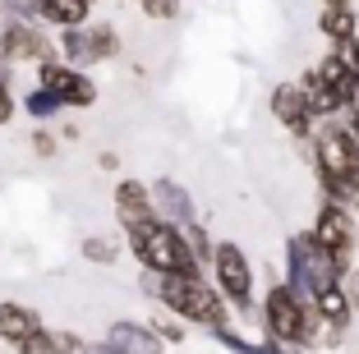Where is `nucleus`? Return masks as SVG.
I'll list each match as a JSON object with an SVG mask.
<instances>
[{
  "label": "nucleus",
  "mask_w": 359,
  "mask_h": 354,
  "mask_svg": "<svg viewBox=\"0 0 359 354\" xmlns=\"http://www.w3.org/2000/svg\"><path fill=\"white\" fill-rule=\"evenodd\" d=\"M83 354H116L106 341H83Z\"/></svg>",
  "instance_id": "28"
},
{
  "label": "nucleus",
  "mask_w": 359,
  "mask_h": 354,
  "mask_svg": "<svg viewBox=\"0 0 359 354\" xmlns=\"http://www.w3.org/2000/svg\"><path fill=\"white\" fill-rule=\"evenodd\" d=\"M318 32H323L332 46L359 37V14H355V5H323V10H318Z\"/></svg>",
  "instance_id": "16"
},
{
  "label": "nucleus",
  "mask_w": 359,
  "mask_h": 354,
  "mask_svg": "<svg viewBox=\"0 0 359 354\" xmlns=\"http://www.w3.org/2000/svg\"><path fill=\"white\" fill-rule=\"evenodd\" d=\"M272 115H276V125L285 129V134H295V138H313V111H309V97L299 83H276L272 88Z\"/></svg>",
  "instance_id": "10"
},
{
  "label": "nucleus",
  "mask_w": 359,
  "mask_h": 354,
  "mask_svg": "<svg viewBox=\"0 0 359 354\" xmlns=\"http://www.w3.org/2000/svg\"><path fill=\"white\" fill-rule=\"evenodd\" d=\"M337 285H341V294H346V304H350V313H359V267H350V271H341V276H337Z\"/></svg>",
  "instance_id": "25"
},
{
  "label": "nucleus",
  "mask_w": 359,
  "mask_h": 354,
  "mask_svg": "<svg viewBox=\"0 0 359 354\" xmlns=\"http://www.w3.org/2000/svg\"><path fill=\"white\" fill-rule=\"evenodd\" d=\"M148 332L157 336V341H170V345H180V341H184V332H189V327H184V322H180V318H170V313L161 308L157 318H152V322H148Z\"/></svg>",
  "instance_id": "22"
},
{
  "label": "nucleus",
  "mask_w": 359,
  "mask_h": 354,
  "mask_svg": "<svg viewBox=\"0 0 359 354\" xmlns=\"http://www.w3.org/2000/svg\"><path fill=\"white\" fill-rule=\"evenodd\" d=\"M97 166H102V170H120V156L116 152H102V156H97Z\"/></svg>",
  "instance_id": "29"
},
{
  "label": "nucleus",
  "mask_w": 359,
  "mask_h": 354,
  "mask_svg": "<svg viewBox=\"0 0 359 354\" xmlns=\"http://www.w3.org/2000/svg\"><path fill=\"white\" fill-rule=\"evenodd\" d=\"M116 354H166V345L148 332V322H129V318H116L102 336Z\"/></svg>",
  "instance_id": "14"
},
{
  "label": "nucleus",
  "mask_w": 359,
  "mask_h": 354,
  "mask_svg": "<svg viewBox=\"0 0 359 354\" xmlns=\"http://www.w3.org/2000/svg\"><path fill=\"white\" fill-rule=\"evenodd\" d=\"M111 203H116V221H120L125 235H134V230H143L148 221H157L152 198H148V184H143V179H120L116 193H111Z\"/></svg>",
  "instance_id": "12"
},
{
  "label": "nucleus",
  "mask_w": 359,
  "mask_h": 354,
  "mask_svg": "<svg viewBox=\"0 0 359 354\" xmlns=\"http://www.w3.org/2000/svg\"><path fill=\"white\" fill-rule=\"evenodd\" d=\"M14 111H19V102H14V93H10V83H0V129L14 120Z\"/></svg>",
  "instance_id": "26"
},
{
  "label": "nucleus",
  "mask_w": 359,
  "mask_h": 354,
  "mask_svg": "<svg viewBox=\"0 0 359 354\" xmlns=\"http://www.w3.org/2000/svg\"><path fill=\"white\" fill-rule=\"evenodd\" d=\"M79 253H83L93 267H116V258H120V244L111 240V235H88L83 244H79Z\"/></svg>",
  "instance_id": "19"
},
{
  "label": "nucleus",
  "mask_w": 359,
  "mask_h": 354,
  "mask_svg": "<svg viewBox=\"0 0 359 354\" xmlns=\"http://www.w3.org/2000/svg\"><path fill=\"white\" fill-rule=\"evenodd\" d=\"M263 332H267L272 345H285V350L295 345V350H304L318 332V313H313V304H304L285 281H272V290H267V299H263Z\"/></svg>",
  "instance_id": "3"
},
{
  "label": "nucleus",
  "mask_w": 359,
  "mask_h": 354,
  "mask_svg": "<svg viewBox=\"0 0 359 354\" xmlns=\"http://www.w3.org/2000/svg\"><path fill=\"white\" fill-rule=\"evenodd\" d=\"M152 299L180 318L184 327H203V332H217V327H231V308L217 294V285L203 281V271H175V276H157V290Z\"/></svg>",
  "instance_id": "2"
},
{
  "label": "nucleus",
  "mask_w": 359,
  "mask_h": 354,
  "mask_svg": "<svg viewBox=\"0 0 359 354\" xmlns=\"http://www.w3.org/2000/svg\"><path fill=\"white\" fill-rule=\"evenodd\" d=\"M212 276H217L212 285H217V294H222L226 304L249 308V299H254V267H249V258H244V249L235 240L212 249Z\"/></svg>",
  "instance_id": "7"
},
{
  "label": "nucleus",
  "mask_w": 359,
  "mask_h": 354,
  "mask_svg": "<svg viewBox=\"0 0 359 354\" xmlns=\"http://www.w3.org/2000/svg\"><path fill=\"white\" fill-rule=\"evenodd\" d=\"M285 285L304 304H313L318 290L337 285V267H332L327 253L318 249L309 235H290V240H285Z\"/></svg>",
  "instance_id": "6"
},
{
  "label": "nucleus",
  "mask_w": 359,
  "mask_h": 354,
  "mask_svg": "<svg viewBox=\"0 0 359 354\" xmlns=\"http://www.w3.org/2000/svg\"><path fill=\"white\" fill-rule=\"evenodd\" d=\"M332 60H337L341 69H346L350 79L359 83V37H350V42H337V46H332Z\"/></svg>",
  "instance_id": "23"
},
{
  "label": "nucleus",
  "mask_w": 359,
  "mask_h": 354,
  "mask_svg": "<svg viewBox=\"0 0 359 354\" xmlns=\"http://www.w3.org/2000/svg\"><path fill=\"white\" fill-rule=\"evenodd\" d=\"M313 170L327 203H346V207L359 203V143L350 125L341 120L313 125Z\"/></svg>",
  "instance_id": "1"
},
{
  "label": "nucleus",
  "mask_w": 359,
  "mask_h": 354,
  "mask_svg": "<svg viewBox=\"0 0 359 354\" xmlns=\"http://www.w3.org/2000/svg\"><path fill=\"white\" fill-rule=\"evenodd\" d=\"M0 55L10 64H42V60H51L55 51H51V42H46V32L32 19L0 14Z\"/></svg>",
  "instance_id": "9"
},
{
  "label": "nucleus",
  "mask_w": 359,
  "mask_h": 354,
  "mask_svg": "<svg viewBox=\"0 0 359 354\" xmlns=\"http://www.w3.org/2000/svg\"><path fill=\"white\" fill-rule=\"evenodd\" d=\"M37 88H46V93H51L60 106H74V111H88V106H97V83L88 79L83 69L65 64L60 55H51V60L37 64Z\"/></svg>",
  "instance_id": "8"
},
{
  "label": "nucleus",
  "mask_w": 359,
  "mask_h": 354,
  "mask_svg": "<svg viewBox=\"0 0 359 354\" xmlns=\"http://www.w3.org/2000/svg\"><path fill=\"white\" fill-rule=\"evenodd\" d=\"M355 253H359V244H355Z\"/></svg>",
  "instance_id": "31"
},
{
  "label": "nucleus",
  "mask_w": 359,
  "mask_h": 354,
  "mask_svg": "<svg viewBox=\"0 0 359 354\" xmlns=\"http://www.w3.org/2000/svg\"><path fill=\"white\" fill-rule=\"evenodd\" d=\"M148 198H152V212H157V221H166V226H189V221H198V212H194V198L189 189L180 184V179L161 175L148 184Z\"/></svg>",
  "instance_id": "11"
},
{
  "label": "nucleus",
  "mask_w": 359,
  "mask_h": 354,
  "mask_svg": "<svg viewBox=\"0 0 359 354\" xmlns=\"http://www.w3.org/2000/svg\"><path fill=\"white\" fill-rule=\"evenodd\" d=\"M88 5H93V0H88Z\"/></svg>",
  "instance_id": "32"
},
{
  "label": "nucleus",
  "mask_w": 359,
  "mask_h": 354,
  "mask_svg": "<svg viewBox=\"0 0 359 354\" xmlns=\"http://www.w3.org/2000/svg\"><path fill=\"white\" fill-rule=\"evenodd\" d=\"M180 240H184V249H189V258H194L198 271H203V262H212V240H208V230H203V221L180 226Z\"/></svg>",
  "instance_id": "20"
},
{
  "label": "nucleus",
  "mask_w": 359,
  "mask_h": 354,
  "mask_svg": "<svg viewBox=\"0 0 359 354\" xmlns=\"http://www.w3.org/2000/svg\"><path fill=\"white\" fill-rule=\"evenodd\" d=\"M55 147H60V143H55V134H46V129L32 134V152H37V156H55Z\"/></svg>",
  "instance_id": "27"
},
{
  "label": "nucleus",
  "mask_w": 359,
  "mask_h": 354,
  "mask_svg": "<svg viewBox=\"0 0 359 354\" xmlns=\"http://www.w3.org/2000/svg\"><path fill=\"white\" fill-rule=\"evenodd\" d=\"M129 249H134L138 267L152 271V276H175V271H198L189 258V249H184V240H180V230L166 226V221H148L143 230H134L129 235Z\"/></svg>",
  "instance_id": "4"
},
{
  "label": "nucleus",
  "mask_w": 359,
  "mask_h": 354,
  "mask_svg": "<svg viewBox=\"0 0 359 354\" xmlns=\"http://www.w3.org/2000/svg\"><path fill=\"white\" fill-rule=\"evenodd\" d=\"M42 313L32 308V304H19V299H0V341L10 345V350H19V345H28L32 336L42 332Z\"/></svg>",
  "instance_id": "13"
},
{
  "label": "nucleus",
  "mask_w": 359,
  "mask_h": 354,
  "mask_svg": "<svg viewBox=\"0 0 359 354\" xmlns=\"http://www.w3.org/2000/svg\"><path fill=\"white\" fill-rule=\"evenodd\" d=\"M138 10L148 14V19H157V23H170V19H180V0H134Z\"/></svg>",
  "instance_id": "24"
},
{
  "label": "nucleus",
  "mask_w": 359,
  "mask_h": 354,
  "mask_svg": "<svg viewBox=\"0 0 359 354\" xmlns=\"http://www.w3.org/2000/svg\"><path fill=\"white\" fill-rule=\"evenodd\" d=\"M313 313H318V322H327V327H350V304L346 294H341V285H327V290H318L313 294Z\"/></svg>",
  "instance_id": "18"
},
{
  "label": "nucleus",
  "mask_w": 359,
  "mask_h": 354,
  "mask_svg": "<svg viewBox=\"0 0 359 354\" xmlns=\"http://www.w3.org/2000/svg\"><path fill=\"white\" fill-rule=\"evenodd\" d=\"M88 0H32V19L51 28H83L88 23Z\"/></svg>",
  "instance_id": "15"
},
{
  "label": "nucleus",
  "mask_w": 359,
  "mask_h": 354,
  "mask_svg": "<svg viewBox=\"0 0 359 354\" xmlns=\"http://www.w3.org/2000/svg\"><path fill=\"white\" fill-rule=\"evenodd\" d=\"M19 354H83V336L65 327H42L28 345H19Z\"/></svg>",
  "instance_id": "17"
},
{
  "label": "nucleus",
  "mask_w": 359,
  "mask_h": 354,
  "mask_svg": "<svg viewBox=\"0 0 359 354\" xmlns=\"http://www.w3.org/2000/svg\"><path fill=\"white\" fill-rule=\"evenodd\" d=\"M309 240L327 253V262L337 267V276H341V271H350V267H355V244H359L355 207H346V203H323L318 217H313Z\"/></svg>",
  "instance_id": "5"
},
{
  "label": "nucleus",
  "mask_w": 359,
  "mask_h": 354,
  "mask_svg": "<svg viewBox=\"0 0 359 354\" xmlns=\"http://www.w3.org/2000/svg\"><path fill=\"white\" fill-rule=\"evenodd\" d=\"M19 106L32 115V120H51V115H60V111H65V106L55 102L46 88H32V93H23V102H19Z\"/></svg>",
  "instance_id": "21"
},
{
  "label": "nucleus",
  "mask_w": 359,
  "mask_h": 354,
  "mask_svg": "<svg viewBox=\"0 0 359 354\" xmlns=\"http://www.w3.org/2000/svg\"><path fill=\"white\" fill-rule=\"evenodd\" d=\"M323 5H350V0H323Z\"/></svg>",
  "instance_id": "30"
}]
</instances>
